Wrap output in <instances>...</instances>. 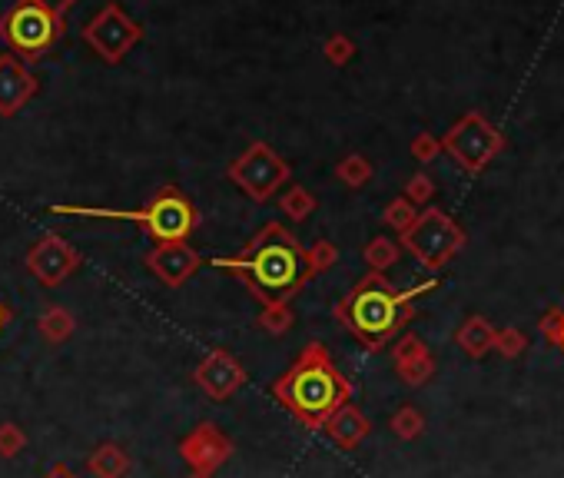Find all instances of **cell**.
<instances>
[{"mask_svg":"<svg viewBox=\"0 0 564 478\" xmlns=\"http://www.w3.org/2000/svg\"><path fill=\"white\" fill-rule=\"evenodd\" d=\"M442 150V143H438L435 137H428V133H419V137L412 140V153H415V160H422V163H428V160H435V153Z\"/></svg>","mask_w":564,"mask_h":478,"instance_id":"31","label":"cell"},{"mask_svg":"<svg viewBox=\"0 0 564 478\" xmlns=\"http://www.w3.org/2000/svg\"><path fill=\"white\" fill-rule=\"evenodd\" d=\"M336 180L342 186H349V190H362L372 180V163L359 157V153H349V157H342L336 163Z\"/></svg>","mask_w":564,"mask_h":478,"instance_id":"22","label":"cell"},{"mask_svg":"<svg viewBox=\"0 0 564 478\" xmlns=\"http://www.w3.org/2000/svg\"><path fill=\"white\" fill-rule=\"evenodd\" d=\"M180 459L190 465V472L216 475L233 459V439L223 429H216L213 422H200L190 435L180 439Z\"/></svg>","mask_w":564,"mask_h":478,"instance_id":"11","label":"cell"},{"mask_svg":"<svg viewBox=\"0 0 564 478\" xmlns=\"http://www.w3.org/2000/svg\"><path fill=\"white\" fill-rule=\"evenodd\" d=\"M432 193H435V186L422 173L412 176L409 186H405V200H409V203H428V200H432Z\"/></svg>","mask_w":564,"mask_h":478,"instance_id":"30","label":"cell"},{"mask_svg":"<svg viewBox=\"0 0 564 478\" xmlns=\"http://www.w3.org/2000/svg\"><path fill=\"white\" fill-rule=\"evenodd\" d=\"M143 266L150 269L163 286L180 289L183 283H190L196 276V269L203 266V256L196 253L190 243H163V246H153L150 253L143 256Z\"/></svg>","mask_w":564,"mask_h":478,"instance_id":"13","label":"cell"},{"mask_svg":"<svg viewBox=\"0 0 564 478\" xmlns=\"http://www.w3.org/2000/svg\"><path fill=\"white\" fill-rule=\"evenodd\" d=\"M292 322H296V313H292L289 303H273V306H263V313H259L256 326L269 332V336H286L292 329Z\"/></svg>","mask_w":564,"mask_h":478,"instance_id":"23","label":"cell"},{"mask_svg":"<svg viewBox=\"0 0 564 478\" xmlns=\"http://www.w3.org/2000/svg\"><path fill=\"white\" fill-rule=\"evenodd\" d=\"M27 445V432L17 422H0V459H17Z\"/></svg>","mask_w":564,"mask_h":478,"instance_id":"26","label":"cell"},{"mask_svg":"<svg viewBox=\"0 0 564 478\" xmlns=\"http://www.w3.org/2000/svg\"><path fill=\"white\" fill-rule=\"evenodd\" d=\"M67 34V17L54 14L50 7L37 0H17L0 14V40H4L7 54H14L24 64H37L47 57V50Z\"/></svg>","mask_w":564,"mask_h":478,"instance_id":"5","label":"cell"},{"mask_svg":"<svg viewBox=\"0 0 564 478\" xmlns=\"http://www.w3.org/2000/svg\"><path fill=\"white\" fill-rule=\"evenodd\" d=\"M362 256H365V263L372 266V273H385L389 266L399 263L402 246L395 243V239H389V236H375L372 243L362 249Z\"/></svg>","mask_w":564,"mask_h":478,"instance_id":"21","label":"cell"},{"mask_svg":"<svg viewBox=\"0 0 564 478\" xmlns=\"http://www.w3.org/2000/svg\"><path fill=\"white\" fill-rule=\"evenodd\" d=\"M525 346H528V336H525V332H521V329H515V326H508V329H498V332H495V349H498L505 359L521 356V352H525Z\"/></svg>","mask_w":564,"mask_h":478,"instance_id":"27","label":"cell"},{"mask_svg":"<svg viewBox=\"0 0 564 478\" xmlns=\"http://www.w3.org/2000/svg\"><path fill=\"white\" fill-rule=\"evenodd\" d=\"M186 478H216V475H206V472H190Z\"/></svg>","mask_w":564,"mask_h":478,"instance_id":"35","label":"cell"},{"mask_svg":"<svg viewBox=\"0 0 564 478\" xmlns=\"http://www.w3.org/2000/svg\"><path fill=\"white\" fill-rule=\"evenodd\" d=\"M495 326L485 316H472L465 319V326L455 332V342L462 346V352L468 359H482L495 349Z\"/></svg>","mask_w":564,"mask_h":478,"instance_id":"18","label":"cell"},{"mask_svg":"<svg viewBox=\"0 0 564 478\" xmlns=\"http://www.w3.org/2000/svg\"><path fill=\"white\" fill-rule=\"evenodd\" d=\"M24 263H27V273L34 276L37 283H44L47 289H57L83 266V256L67 243L64 236L47 233L27 249Z\"/></svg>","mask_w":564,"mask_h":478,"instance_id":"10","label":"cell"},{"mask_svg":"<svg viewBox=\"0 0 564 478\" xmlns=\"http://www.w3.org/2000/svg\"><path fill=\"white\" fill-rule=\"evenodd\" d=\"M140 40H143V27L120 4H113V0L107 7H100L97 14L90 17V24L83 27V44H87L103 64H123V57H127Z\"/></svg>","mask_w":564,"mask_h":478,"instance_id":"8","label":"cell"},{"mask_svg":"<svg viewBox=\"0 0 564 478\" xmlns=\"http://www.w3.org/2000/svg\"><path fill=\"white\" fill-rule=\"evenodd\" d=\"M50 213L60 216H87V220H117V223H140L146 236L163 243H186L200 230V210L180 186H160L140 210H100V206H50Z\"/></svg>","mask_w":564,"mask_h":478,"instance_id":"4","label":"cell"},{"mask_svg":"<svg viewBox=\"0 0 564 478\" xmlns=\"http://www.w3.org/2000/svg\"><path fill=\"white\" fill-rule=\"evenodd\" d=\"M37 332L44 336V342H50V346H64L73 332H77V319H73V313H70L67 306L50 303V306L40 309Z\"/></svg>","mask_w":564,"mask_h":478,"instance_id":"19","label":"cell"},{"mask_svg":"<svg viewBox=\"0 0 564 478\" xmlns=\"http://www.w3.org/2000/svg\"><path fill=\"white\" fill-rule=\"evenodd\" d=\"M442 150L452 160H458L462 170L478 173L485 170L488 160H495V153L501 150V137L482 113H468L442 137Z\"/></svg>","mask_w":564,"mask_h":478,"instance_id":"9","label":"cell"},{"mask_svg":"<svg viewBox=\"0 0 564 478\" xmlns=\"http://www.w3.org/2000/svg\"><path fill=\"white\" fill-rule=\"evenodd\" d=\"M7 322H10V309H7L4 303H0V332L7 329Z\"/></svg>","mask_w":564,"mask_h":478,"instance_id":"34","label":"cell"},{"mask_svg":"<svg viewBox=\"0 0 564 478\" xmlns=\"http://www.w3.org/2000/svg\"><path fill=\"white\" fill-rule=\"evenodd\" d=\"M226 176L253 203H269L276 196L279 186L289 183L292 170H289V163L282 160L273 147H269V143L256 140V143H249L246 153H239V157L226 166Z\"/></svg>","mask_w":564,"mask_h":478,"instance_id":"6","label":"cell"},{"mask_svg":"<svg viewBox=\"0 0 564 478\" xmlns=\"http://www.w3.org/2000/svg\"><path fill=\"white\" fill-rule=\"evenodd\" d=\"M415 216H419V210H415V203H409L405 196H399V200H392L389 206H385V223H389L395 233L409 230V226L415 223Z\"/></svg>","mask_w":564,"mask_h":478,"instance_id":"25","label":"cell"},{"mask_svg":"<svg viewBox=\"0 0 564 478\" xmlns=\"http://www.w3.org/2000/svg\"><path fill=\"white\" fill-rule=\"evenodd\" d=\"M87 472L93 478H127L133 472V459L127 455V449L117 442H103L90 452L87 459Z\"/></svg>","mask_w":564,"mask_h":478,"instance_id":"17","label":"cell"},{"mask_svg":"<svg viewBox=\"0 0 564 478\" xmlns=\"http://www.w3.org/2000/svg\"><path fill=\"white\" fill-rule=\"evenodd\" d=\"M422 429H425V415L415 409V405H402V409L392 415V432L405 442L419 439Z\"/></svg>","mask_w":564,"mask_h":478,"instance_id":"24","label":"cell"},{"mask_svg":"<svg viewBox=\"0 0 564 478\" xmlns=\"http://www.w3.org/2000/svg\"><path fill=\"white\" fill-rule=\"evenodd\" d=\"M44 478H77V475H73V469H70V465H64V462H60V465H54V469H50Z\"/></svg>","mask_w":564,"mask_h":478,"instance_id":"33","label":"cell"},{"mask_svg":"<svg viewBox=\"0 0 564 478\" xmlns=\"http://www.w3.org/2000/svg\"><path fill=\"white\" fill-rule=\"evenodd\" d=\"M339 249L329 239H319L316 246H302L296 233L282 223H266L249 243L233 256H216L213 266L236 276L249 293L263 306L292 303L309 279L336 266Z\"/></svg>","mask_w":564,"mask_h":478,"instance_id":"1","label":"cell"},{"mask_svg":"<svg viewBox=\"0 0 564 478\" xmlns=\"http://www.w3.org/2000/svg\"><path fill=\"white\" fill-rule=\"evenodd\" d=\"M392 359H395V372L405 386L419 389L428 379L435 376V359L428 352L425 342L415 336V332H405V336L392 346Z\"/></svg>","mask_w":564,"mask_h":478,"instance_id":"15","label":"cell"},{"mask_svg":"<svg viewBox=\"0 0 564 478\" xmlns=\"http://www.w3.org/2000/svg\"><path fill=\"white\" fill-rule=\"evenodd\" d=\"M322 54H326L329 64L346 67L349 60H352V54H355V44H352L346 34H329L326 44H322Z\"/></svg>","mask_w":564,"mask_h":478,"instance_id":"28","label":"cell"},{"mask_svg":"<svg viewBox=\"0 0 564 478\" xmlns=\"http://www.w3.org/2000/svg\"><path fill=\"white\" fill-rule=\"evenodd\" d=\"M432 289H435V279H428V283H419L412 289H395L389 279H385V273H369L339 299L332 313H336L339 326H346L365 349L379 352L409 326L415 299L422 293H432Z\"/></svg>","mask_w":564,"mask_h":478,"instance_id":"2","label":"cell"},{"mask_svg":"<svg viewBox=\"0 0 564 478\" xmlns=\"http://www.w3.org/2000/svg\"><path fill=\"white\" fill-rule=\"evenodd\" d=\"M369 429H372V425H369V419H365V412L355 409L352 402H346L342 409H336L326 422H322V432H326L329 439L336 442L339 449H346V452H352L355 445L369 435Z\"/></svg>","mask_w":564,"mask_h":478,"instance_id":"16","label":"cell"},{"mask_svg":"<svg viewBox=\"0 0 564 478\" xmlns=\"http://www.w3.org/2000/svg\"><path fill=\"white\" fill-rule=\"evenodd\" d=\"M279 210L289 216L292 223H306L312 213H316V196H312L306 186H289L286 193L279 196Z\"/></svg>","mask_w":564,"mask_h":478,"instance_id":"20","label":"cell"},{"mask_svg":"<svg viewBox=\"0 0 564 478\" xmlns=\"http://www.w3.org/2000/svg\"><path fill=\"white\" fill-rule=\"evenodd\" d=\"M193 382L200 386L213 402H226L233 399L246 382V369L233 352L226 349H210L200 359V366L193 369Z\"/></svg>","mask_w":564,"mask_h":478,"instance_id":"12","label":"cell"},{"mask_svg":"<svg viewBox=\"0 0 564 478\" xmlns=\"http://www.w3.org/2000/svg\"><path fill=\"white\" fill-rule=\"evenodd\" d=\"M273 399L289 415H296L306 429L316 432L332 412L352 399V382L342 376L322 342H309L296 362L273 382Z\"/></svg>","mask_w":564,"mask_h":478,"instance_id":"3","label":"cell"},{"mask_svg":"<svg viewBox=\"0 0 564 478\" xmlns=\"http://www.w3.org/2000/svg\"><path fill=\"white\" fill-rule=\"evenodd\" d=\"M37 4H44V7L54 10V14H64V17H67L70 10L80 4V0H37Z\"/></svg>","mask_w":564,"mask_h":478,"instance_id":"32","label":"cell"},{"mask_svg":"<svg viewBox=\"0 0 564 478\" xmlns=\"http://www.w3.org/2000/svg\"><path fill=\"white\" fill-rule=\"evenodd\" d=\"M402 246L419 259L425 269H442L458 249L465 246V233L452 216L442 210H425L402 233Z\"/></svg>","mask_w":564,"mask_h":478,"instance_id":"7","label":"cell"},{"mask_svg":"<svg viewBox=\"0 0 564 478\" xmlns=\"http://www.w3.org/2000/svg\"><path fill=\"white\" fill-rule=\"evenodd\" d=\"M40 93V80L30 74L24 60L14 54H0V117L10 120Z\"/></svg>","mask_w":564,"mask_h":478,"instance_id":"14","label":"cell"},{"mask_svg":"<svg viewBox=\"0 0 564 478\" xmlns=\"http://www.w3.org/2000/svg\"><path fill=\"white\" fill-rule=\"evenodd\" d=\"M541 336H548L555 346L564 349V309H551V313L541 319Z\"/></svg>","mask_w":564,"mask_h":478,"instance_id":"29","label":"cell"}]
</instances>
